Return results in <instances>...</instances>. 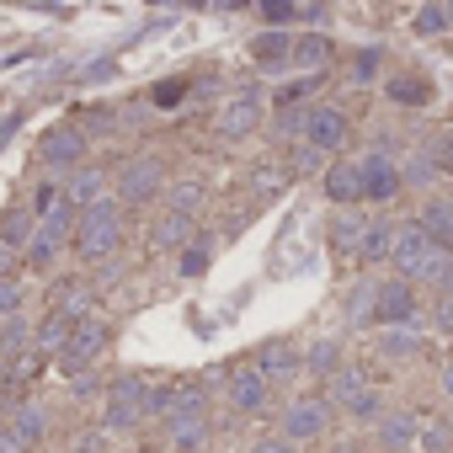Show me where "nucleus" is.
Wrapping results in <instances>:
<instances>
[{"mask_svg":"<svg viewBox=\"0 0 453 453\" xmlns=\"http://www.w3.org/2000/svg\"><path fill=\"white\" fill-rule=\"evenodd\" d=\"M395 267L411 278V283H442V267H448V251L421 230V224H405V230H395Z\"/></svg>","mask_w":453,"mask_h":453,"instance_id":"nucleus-1","label":"nucleus"},{"mask_svg":"<svg viewBox=\"0 0 453 453\" xmlns=\"http://www.w3.org/2000/svg\"><path fill=\"white\" fill-rule=\"evenodd\" d=\"M118 235H123L118 208H112V203H96V208H86V213H81L75 246H81V257H86V262H96V257H107V251L118 246Z\"/></svg>","mask_w":453,"mask_h":453,"instance_id":"nucleus-2","label":"nucleus"},{"mask_svg":"<svg viewBox=\"0 0 453 453\" xmlns=\"http://www.w3.org/2000/svg\"><path fill=\"white\" fill-rule=\"evenodd\" d=\"M75 230H81V219L70 213V203H59V208H54V213H49V219L38 224V230H33V246H27V262H33V267H49V262L59 257V246H65V241H70Z\"/></svg>","mask_w":453,"mask_h":453,"instance_id":"nucleus-3","label":"nucleus"},{"mask_svg":"<svg viewBox=\"0 0 453 453\" xmlns=\"http://www.w3.org/2000/svg\"><path fill=\"white\" fill-rule=\"evenodd\" d=\"M144 395H150V384L139 373L112 379V389H107V432H128L144 416Z\"/></svg>","mask_w":453,"mask_h":453,"instance_id":"nucleus-4","label":"nucleus"},{"mask_svg":"<svg viewBox=\"0 0 453 453\" xmlns=\"http://www.w3.org/2000/svg\"><path fill=\"white\" fill-rule=\"evenodd\" d=\"M107 347V326L96 320V315H86L75 331H70V342H65V352H59V363H65V373H86L91 368V357Z\"/></svg>","mask_w":453,"mask_h":453,"instance_id":"nucleus-5","label":"nucleus"},{"mask_svg":"<svg viewBox=\"0 0 453 453\" xmlns=\"http://www.w3.org/2000/svg\"><path fill=\"white\" fill-rule=\"evenodd\" d=\"M257 123H262V96H257V91L230 96V102H224V112H219V134H224V139H241V134H251Z\"/></svg>","mask_w":453,"mask_h":453,"instance_id":"nucleus-6","label":"nucleus"},{"mask_svg":"<svg viewBox=\"0 0 453 453\" xmlns=\"http://www.w3.org/2000/svg\"><path fill=\"white\" fill-rule=\"evenodd\" d=\"M373 320H379V326H411V320H416V294H411V283H384L379 299H373Z\"/></svg>","mask_w":453,"mask_h":453,"instance_id":"nucleus-7","label":"nucleus"},{"mask_svg":"<svg viewBox=\"0 0 453 453\" xmlns=\"http://www.w3.org/2000/svg\"><path fill=\"white\" fill-rule=\"evenodd\" d=\"M304 134H310V150H342L347 144V118L336 112V107H310V123H304Z\"/></svg>","mask_w":453,"mask_h":453,"instance_id":"nucleus-8","label":"nucleus"},{"mask_svg":"<svg viewBox=\"0 0 453 453\" xmlns=\"http://www.w3.org/2000/svg\"><path fill=\"white\" fill-rule=\"evenodd\" d=\"M357 176H363V197H368V203H389V197L400 192V171L389 165V155H368V160L357 165Z\"/></svg>","mask_w":453,"mask_h":453,"instance_id":"nucleus-9","label":"nucleus"},{"mask_svg":"<svg viewBox=\"0 0 453 453\" xmlns=\"http://www.w3.org/2000/svg\"><path fill=\"white\" fill-rule=\"evenodd\" d=\"M326 432V405L320 400H299L288 416H283V437L288 442H304V437H320Z\"/></svg>","mask_w":453,"mask_h":453,"instance_id":"nucleus-10","label":"nucleus"},{"mask_svg":"<svg viewBox=\"0 0 453 453\" xmlns=\"http://www.w3.org/2000/svg\"><path fill=\"white\" fill-rule=\"evenodd\" d=\"M230 395H235V411H262V405H267V379L257 373V363H251V368H235Z\"/></svg>","mask_w":453,"mask_h":453,"instance_id":"nucleus-11","label":"nucleus"},{"mask_svg":"<svg viewBox=\"0 0 453 453\" xmlns=\"http://www.w3.org/2000/svg\"><path fill=\"white\" fill-rule=\"evenodd\" d=\"M155 187H160V165H155V160H134V165L123 171V181H118V192L134 197V203H144Z\"/></svg>","mask_w":453,"mask_h":453,"instance_id":"nucleus-12","label":"nucleus"},{"mask_svg":"<svg viewBox=\"0 0 453 453\" xmlns=\"http://www.w3.org/2000/svg\"><path fill=\"white\" fill-rule=\"evenodd\" d=\"M326 197L342 203V208L357 203V197H363V176H357V165H331V171H326Z\"/></svg>","mask_w":453,"mask_h":453,"instance_id":"nucleus-13","label":"nucleus"},{"mask_svg":"<svg viewBox=\"0 0 453 453\" xmlns=\"http://www.w3.org/2000/svg\"><path fill=\"white\" fill-rule=\"evenodd\" d=\"M294 368H299V357H294V347H283V342H267L262 357H257V373H262V379H288Z\"/></svg>","mask_w":453,"mask_h":453,"instance_id":"nucleus-14","label":"nucleus"},{"mask_svg":"<svg viewBox=\"0 0 453 453\" xmlns=\"http://www.w3.org/2000/svg\"><path fill=\"white\" fill-rule=\"evenodd\" d=\"M421 230L448 251L453 246V203H426V213H421Z\"/></svg>","mask_w":453,"mask_h":453,"instance_id":"nucleus-15","label":"nucleus"},{"mask_svg":"<svg viewBox=\"0 0 453 453\" xmlns=\"http://www.w3.org/2000/svg\"><path fill=\"white\" fill-rule=\"evenodd\" d=\"M326 59H331V43H326L320 33L299 38V43H294V54H288V65H294V70H320Z\"/></svg>","mask_w":453,"mask_h":453,"instance_id":"nucleus-16","label":"nucleus"},{"mask_svg":"<svg viewBox=\"0 0 453 453\" xmlns=\"http://www.w3.org/2000/svg\"><path fill=\"white\" fill-rule=\"evenodd\" d=\"M43 155H49L54 165L81 160V128H54V134H49V144H43Z\"/></svg>","mask_w":453,"mask_h":453,"instance_id":"nucleus-17","label":"nucleus"},{"mask_svg":"<svg viewBox=\"0 0 453 453\" xmlns=\"http://www.w3.org/2000/svg\"><path fill=\"white\" fill-rule=\"evenodd\" d=\"M251 54H257L262 65H288V54H294V38H288V33H262V38L251 43Z\"/></svg>","mask_w":453,"mask_h":453,"instance_id":"nucleus-18","label":"nucleus"},{"mask_svg":"<svg viewBox=\"0 0 453 453\" xmlns=\"http://www.w3.org/2000/svg\"><path fill=\"white\" fill-rule=\"evenodd\" d=\"M416 432H421V421H416L411 411H395V416L384 421V448H411Z\"/></svg>","mask_w":453,"mask_h":453,"instance_id":"nucleus-19","label":"nucleus"},{"mask_svg":"<svg viewBox=\"0 0 453 453\" xmlns=\"http://www.w3.org/2000/svg\"><path fill=\"white\" fill-rule=\"evenodd\" d=\"M331 235H336V246H347V251L357 246V251H363V241H368V224H363L357 213H342V219H336V230H331Z\"/></svg>","mask_w":453,"mask_h":453,"instance_id":"nucleus-20","label":"nucleus"},{"mask_svg":"<svg viewBox=\"0 0 453 453\" xmlns=\"http://www.w3.org/2000/svg\"><path fill=\"white\" fill-rule=\"evenodd\" d=\"M12 432H17L22 442H38V437H43V405H22L17 421H12Z\"/></svg>","mask_w":453,"mask_h":453,"instance_id":"nucleus-21","label":"nucleus"},{"mask_svg":"<svg viewBox=\"0 0 453 453\" xmlns=\"http://www.w3.org/2000/svg\"><path fill=\"white\" fill-rule=\"evenodd\" d=\"M342 405H347V416H357V421H373V416H379V395H373V389H363V384H357Z\"/></svg>","mask_w":453,"mask_h":453,"instance_id":"nucleus-22","label":"nucleus"},{"mask_svg":"<svg viewBox=\"0 0 453 453\" xmlns=\"http://www.w3.org/2000/svg\"><path fill=\"white\" fill-rule=\"evenodd\" d=\"M389 251H395V230H389V224H373L368 241H363V257L379 262V257H389Z\"/></svg>","mask_w":453,"mask_h":453,"instance_id":"nucleus-23","label":"nucleus"},{"mask_svg":"<svg viewBox=\"0 0 453 453\" xmlns=\"http://www.w3.org/2000/svg\"><path fill=\"white\" fill-rule=\"evenodd\" d=\"M192 230V219H181V213H165L160 219V230H155V246H181V235Z\"/></svg>","mask_w":453,"mask_h":453,"instance_id":"nucleus-24","label":"nucleus"},{"mask_svg":"<svg viewBox=\"0 0 453 453\" xmlns=\"http://www.w3.org/2000/svg\"><path fill=\"white\" fill-rule=\"evenodd\" d=\"M96 192H102V176H96V171H81V176L70 181V197H75V203H86V208H96V203H102Z\"/></svg>","mask_w":453,"mask_h":453,"instance_id":"nucleus-25","label":"nucleus"},{"mask_svg":"<svg viewBox=\"0 0 453 453\" xmlns=\"http://www.w3.org/2000/svg\"><path fill=\"white\" fill-rule=\"evenodd\" d=\"M70 331H75V320H65V315H49V320H43V331H38V342H43V347H59V352H65Z\"/></svg>","mask_w":453,"mask_h":453,"instance_id":"nucleus-26","label":"nucleus"},{"mask_svg":"<svg viewBox=\"0 0 453 453\" xmlns=\"http://www.w3.org/2000/svg\"><path fill=\"white\" fill-rule=\"evenodd\" d=\"M192 208H203V187H192V181H181V187L171 192V213H181V219H192Z\"/></svg>","mask_w":453,"mask_h":453,"instance_id":"nucleus-27","label":"nucleus"},{"mask_svg":"<svg viewBox=\"0 0 453 453\" xmlns=\"http://www.w3.org/2000/svg\"><path fill=\"white\" fill-rule=\"evenodd\" d=\"M384 352H416V331H405V326H395V331H384Z\"/></svg>","mask_w":453,"mask_h":453,"instance_id":"nucleus-28","label":"nucleus"},{"mask_svg":"<svg viewBox=\"0 0 453 453\" xmlns=\"http://www.w3.org/2000/svg\"><path fill=\"white\" fill-rule=\"evenodd\" d=\"M448 17H453V12H442V6H421L416 27H421V33H442V27H448Z\"/></svg>","mask_w":453,"mask_h":453,"instance_id":"nucleus-29","label":"nucleus"},{"mask_svg":"<svg viewBox=\"0 0 453 453\" xmlns=\"http://www.w3.org/2000/svg\"><path fill=\"white\" fill-rule=\"evenodd\" d=\"M22 336H27V326H22V320H6V331H0V352H17Z\"/></svg>","mask_w":453,"mask_h":453,"instance_id":"nucleus-30","label":"nucleus"},{"mask_svg":"<svg viewBox=\"0 0 453 453\" xmlns=\"http://www.w3.org/2000/svg\"><path fill=\"white\" fill-rule=\"evenodd\" d=\"M331 363H336V347H331V342H320V347L310 352V368H315V373H331Z\"/></svg>","mask_w":453,"mask_h":453,"instance_id":"nucleus-31","label":"nucleus"},{"mask_svg":"<svg viewBox=\"0 0 453 453\" xmlns=\"http://www.w3.org/2000/svg\"><path fill=\"white\" fill-rule=\"evenodd\" d=\"M395 96L400 102H426V86L421 81H395Z\"/></svg>","mask_w":453,"mask_h":453,"instance_id":"nucleus-32","label":"nucleus"},{"mask_svg":"<svg viewBox=\"0 0 453 453\" xmlns=\"http://www.w3.org/2000/svg\"><path fill=\"white\" fill-rule=\"evenodd\" d=\"M262 17H267V22H294V17H299V6H278V0H267Z\"/></svg>","mask_w":453,"mask_h":453,"instance_id":"nucleus-33","label":"nucleus"},{"mask_svg":"<svg viewBox=\"0 0 453 453\" xmlns=\"http://www.w3.org/2000/svg\"><path fill=\"white\" fill-rule=\"evenodd\" d=\"M203 267H208V251H203V246H192V251L181 257V273L192 278V273H203Z\"/></svg>","mask_w":453,"mask_h":453,"instance_id":"nucleus-34","label":"nucleus"},{"mask_svg":"<svg viewBox=\"0 0 453 453\" xmlns=\"http://www.w3.org/2000/svg\"><path fill=\"white\" fill-rule=\"evenodd\" d=\"M17 299H22V288L0 278V315H6V310H17Z\"/></svg>","mask_w":453,"mask_h":453,"instance_id":"nucleus-35","label":"nucleus"},{"mask_svg":"<svg viewBox=\"0 0 453 453\" xmlns=\"http://www.w3.org/2000/svg\"><path fill=\"white\" fill-rule=\"evenodd\" d=\"M437 331H448V336H453V299H442V304H437Z\"/></svg>","mask_w":453,"mask_h":453,"instance_id":"nucleus-36","label":"nucleus"},{"mask_svg":"<svg viewBox=\"0 0 453 453\" xmlns=\"http://www.w3.org/2000/svg\"><path fill=\"white\" fill-rule=\"evenodd\" d=\"M421 437H426V448H432V453L442 448V426H437V421H426V426H421Z\"/></svg>","mask_w":453,"mask_h":453,"instance_id":"nucleus-37","label":"nucleus"},{"mask_svg":"<svg viewBox=\"0 0 453 453\" xmlns=\"http://www.w3.org/2000/svg\"><path fill=\"white\" fill-rule=\"evenodd\" d=\"M257 453H294V442H288V437H267Z\"/></svg>","mask_w":453,"mask_h":453,"instance_id":"nucleus-38","label":"nucleus"},{"mask_svg":"<svg viewBox=\"0 0 453 453\" xmlns=\"http://www.w3.org/2000/svg\"><path fill=\"white\" fill-rule=\"evenodd\" d=\"M357 81H373V54H357V70H352Z\"/></svg>","mask_w":453,"mask_h":453,"instance_id":"nucleus-39","label":"nucleus"},{"mask_svg":"<svg viewBox=\"0 0 453 453\" xmlns=\"http://www.w3.org/2000/svg\"><path fill=\"white\" fill-rule=\"evenodd\" d=\"M102 448H107V437H102V432H91V437L81 442V453H102Z\"/></svg>","mask_w":453,"mask_h":453,"instance_id":"nucleus-40","label":"nucleus"},{"mask_svg":"<svg viewBox=\"0 0 453 453\" xmlns=\"http://www.w3.org/2000/svg\"><path fill=\"white\" fill-rule=\"evenodd\" d=\"M437 288H442V299H453V257H448V267H442V283H437Z\"/></svg>","mask_w":453,"mask_h":453,"instance_id":"nucleus-41","label":"nucleus"},{"mask_svg":"<svg viewBox=\"0 0 453 453\" xmlns=\"http://www.w3.org/2000/svg\"><path fill=\"white\" fill-rule=\"evenodd\" d=\"M12 262H17V251H12V246H6V241H0V273H6V267H12Z\"/></svg>","mask_w":453,"mask_h":453,"instance_id":"nucleus-42","label":"nucleus"},{"mask_svg":"<svg viewBox=\"0 0 453 453\" xmlns=\"http://www.w3.org/2000/svg\"><path fill=\"white\" fill-rule=\"evenodd\" d=\"M442 389H448V395H453V363H448V368H442Z\"/></svg>","mask_w":453,"mask_h":453,"instance_id":"nucleus-43","label":"nucleus"},{"mask_svg":"<svg viewBox=\"0 0 453 453\" xmlns=\"http://www.w3.org/2000/svg\"><path fill=\"white\" fill-rule=\"evenodd\" d=\"M442 155H448V165H453V139H448V144H442Z\"/></svg>","mask_w":453,"mask_h":453,"instance_id":"nucleus-44","label":"nucleus"},{"mask_svg":"<svg viewBox=\"0 0 453 453\" xmlns=\"http://www.w3.org/2000/svg\"><path fill=\"white\" fill-rule=\"evenodd\" d=\"M0 395H6V368H0Z\"/></svg>","mask_w":453,"mask_h":453,"instance_id":"nucleus-45","label":"nucleus"}]
</instances>
